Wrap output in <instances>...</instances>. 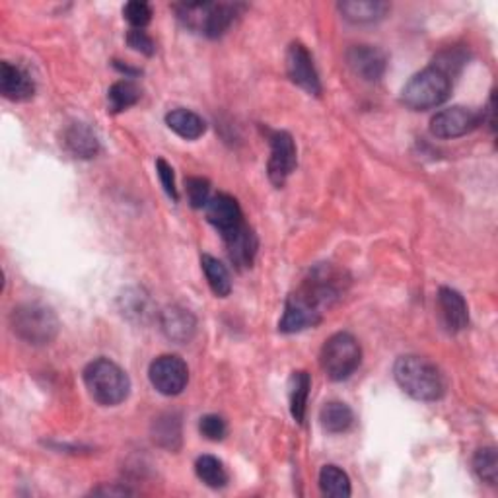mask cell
<instances>
[{
  "label": "cell",
  "mask_w": 498,
  "mask_h": 498,
  "mask_svg": "<svg viewBox=\"0 0 498 498\" xmlns=\"http://www.w3.org/2000/svg\"><path fill=\"white\" fill-rule=\"evenodd\" d=\"M349 283V275L339 267L331 263L315 265L287 298L285 314L278 322L280 334H298L322 324L325 312L343 298Z\"/></svg>",
  "instance_id": "1"
},
{
  "label": "cell",
  "mask_w": 498,
  "mask_h": 498,
  "mask_svg": "<svg viewBox=\"0 0 498 498\" xmlns=\"http://www.w3.org/2000/svg\"><path fill=\"white\" fill-rule=\"evenodd\" d=\"M393 378L409 398L417 401H438L446 393V380L438 366L423 356H401L393 366Z\"/></svg>",
  "instance_id": "2"
},
{
  "label": "cell",
  "mask_w": 498,
  "mask_h": 498,
  "mask_svg": "<svg viewBox=\"0 0 498 498\" xmlns=\"http://www.w3.org/2000/svg\"><path fill=\"white\" fill-rule=\"evenodd\" d=\"M244 5H232V3H183L177 5L175 12L185 28L199 32L202 35L216 40L222 37L238 16H241Z\"/></svg>",
  "instance_id": "3"
},
{
  "label": "cell",
  "mask_w": 498,
  "mask_h": 498,
  "mask_svg": "<svg viewBox=\"0 0 498 498\" xmlns=\"http://www.w3.org/2000/svg\"><path fill=\"white\" fill-rule=\"evenodd\" d=\"M84 384L92 399L104 407H115L129 398L131 380L121 366L109 359H96L84 368Z\"/></svg>",
  "instance_id": "4"
},
{
  "label": "cell",
  "mask_w": 498,
  "mask_h": 498,
  "mask_svg": "<svg viewBox=\"0 0 498 498\" xmlns=\"http://www.w3.org/2000/svg\"><path fill=\"white\" fill-rule=\"evenodd\" d=\"M10 327L18 339L35 344V347L53 343L59 335V319L55 312L40 302L20 304L18 308L12 310Z\"/></svg>",
  "instance_id": "5"
},
{
  "label": "cell",
  "mask_w": 498,
  "mask_h": 498,
  "mask_svg": "<svg viewBox=\"0 0 498 498\" xmlns=\"http://www.w3.org/2000/svg\"><path fill=\"white\" fill-rule=\"evenodd\" d=\"M452 94V79L437 67L415 74L403 88V104L415 111H427L442 106Z\"/></svg>",
  "instance_id": "6"
},
{
  "label": "cell",
  "mask_w": 498,
  "mask_h": 498,
  "mask_svg": "<svg viewBox=\"0 0 498 498\" xmlns=\"http://www.w3.org/2000/svg\"><path fill=\"white\" fill-rule=\"evenodd\" d=\"M361 343L351 334H343V331L331 335L324 344L322 354H319V364H322L324 374L331 381H343L351 378L356 372V368L361 366Z\"/></svg>",
  "instance_id": "7"
},
{
  "label": "cell",
  "mask_w": 498,
  "mask_h": 498,
  "mask_svg": "<svg viewBox=\"0 0 498 498\" xmlns=\"http://www.w3.org/2000/svg\"><path fill=\"white\" fill-rule=\"evenodd\" d=\"M484 117H487L484 109L454 106L434 115L430 121V133L437 138H459L479 129L484 123Z\"/></svg>",
  "instance_id": "8"
},
{
  "label": "cell",
  "mask_w": 498,
  "mask_h": 498,
  "mask_svg": "<svg viewBox=\"0 0 498 498\" xmlns=\"http://www.w3.org/2000/svg\"><path fill=\"white\" fill-rule=\"evenodd\" d=\"M148 378L152 388L158 393L168 395V398H175V395H180L187 388L189 368L180 356L162 354L150 364Z\"/></svg>",
  "instance_id": "9"
},
{
  "label": "cell",
  "mask_w": 498,
  "mask_h": 498,
  "mask_svg": "<svg viewBox=\"0 0 498 498\" xmlns=\"http://www.w3.org/2000/svg\"><path fill=\"white\" fill-rule=\"evenodd\" d=\"M269 143H271V158H269V164H267V174H269V180L273 185L283 187L298 164L296 143L295 138H292V135L287 131L271 133Z\"/></svg>",
  "instance_id": "10"
},
{
  "label": "cell",
  "mask_w": 498,
  "mask_h": 498,
  "mask_svg": "<svg viewBox=\"0 0 498 498\" xmlns=\"http://www.w3.org/2000/svg\"><path fill=\"white\" fill-rule=\"evenodd\" d=\"M287 72L288 79L310 96L322 94V82L315 70L310 51L302 43H292L287 51Z\"/></svg>",
  "instance_id": "11"
},
{
  "label": "cell",
  "mask_w": 498,
  "mask_h": 498,
  "mask_svg": "<svg viewBox=\"0 0 498 498\" xmlns=\"http://www.w3.org/2000/svg\"><path fill=\"white\" fill-rule=\"evenodd\" d=\"M204 211H207V221L219 230L222 240L236 234L241 226H246L240 202L228 193H219L211 197Z\"/></svg>",
  "instance_id": "12"
},
{
  "label": "cell",
  "mask_w": 498,
  "mask_h": 498,
  "mask_svg": "<svg viewBox=\"0 0 498 498\" xmlns=\"http://www.w3.org/2000/svg\"><path fill=\"white\" fill-rule=\"evenodd\" d=\"M347 62L351 70L366 82H378L386 72L388 57L374 45H354L347 51Z\"/></svg>",
  "instance_id": "13"
},
{
  "label": "cell",
  "mask_w": 498,
  "mask_h": 498,
  "mask_svg": "<svg viewBox=\"0 0 498 498\" xmlns=\"http://www.w3.org/2000/svg\"><path fill=\"white\" fill-rule=\"evenodd\" d=\"M164 335L177 344H185L197 334V319L182 305H170L160 315Z\"/></svg>",
  "instance_id": "14"
},
{
  "label": "cell",
  "mask_w": 498,
  "mask_h": 498,
  "mask_svg": "<svg viewBox=\"0 0 498 498\" xmlns=\"http://www.w3.org/2000/svg\"><path fill=\"white\" fill-rule=\"evenodd\" d=\"M0 94L10 101H28L35 94V84L23 69L3 61V65H0Z\"/></svg>",
  "instance_id": "15"
},
{
  "label": "cell",
  "mask_w": 498,
  "mask_h": 498,
  "mask_svg": "<svg viewBox=\"0 0 498 498\" xmlns=\"http://www.w3.org/2000/svg\"><path fill=\"white\" fill-rule=\"evenodd\" d=\"M438 308L442 314V322L450 334H459L469 325L467 302L457 290L450 287H442L438 290Z\"/></svg>",
  "instance_id": "16"
},
{
  "label": "cell",
  "mask_w": 498,
  "mask_h": 498,
  "mask_svg": "<svg viewBox=\"0 0 498 498\" xmlns=\"http://www.w3.org/2000/svg\"><path fill=\"white\" fill-rule=\"evenodd\" d=\"M341 16L351 23H376L384 20L390 12V5L381 0H344L337 5Z\"/></svg>",
  "instance_id": "17"
},
{
  "label": "cell",
  "mask_w": 498,
  "mask_h": 498,
  "mask_svg": "<svg viewBox=\"0 0 498 498\" xmlns=\"http://www.w3.org/2000/svg\"><path fill=\"white\" fill-rule=\"evenodd\" d=\"M228 258L238 269H246V267L253 265L255 253H258V236L253 230L246 224L241 226L236 234L224 240Z\"/></svg>",
  "instance_id": "18"
},
{
  "label": "cell",
  "mask_w": 498,
  "mask_h": 498,
  "mask_svg": "<svg viewBox=\"0 0 498 498\" xmlns=\"http://www.w3.org/2000/svg\"><path fill=\"white\" fill-rule=\"evenodd\" d=\"M65 145L72 156L82 160H90L99 152V140L86 123H72L69 127L65 131Z\"/></svg>",
  "instance_id": "19"
},
{
  "label": "cell",
  "mask_w": 498,
  "mask_h": 498,
  "mask_svg": "<svg viewBox=\"0 0 498 498\" xmlns=\"http://www.w3.org/2000/svg\"><path fill=\"white\" fill-rule=\"evenodd\" d=\"M152 440H155L160 448L170 452L180 450L182 446V418L175 413H164L152 423Z\"/></svg>",
  "instance_id": "20"
},
{
  "label": "cell",
  "mask_w": 498,
  "mask_h": 498,
  "mask_svg": "<svg viewBox=\"0 0 498 498\" xmlns=\"http://www.w3.org/2000/svg\"><path fill=\"white\" fill-rule=\"evenodd\" d=\"M165 125L170 127V129L185 140H197L207 131V123L197 115L195 111L191 109H174L168 115H165Z\"/></svg>",
  "instance_id": "21"
},
{
  "label": "cell",
  "mask_w": 498,
  "mask_h": 498,
  "mask_svg": "<svg viewBox=\"0 0 498 498\" xmlns=\"http://www.w3.org/2000/svg\"><path fill=\"white\" fill-rule=\"evenodd\" d=\"M319 423L331 434L347 432L354 425L352 409L343 401H329L319 411Z\"/></svg>",
  "instance_id": "22"
},
{
  "label": "cell",
  "mask_w": 498,
  "mask_h": 498,
  "mask_svg": "<svg viewBox=\"0 0 498 498\" xmlns=\"http://www.w3.org/2000/svg\"><path fill=\"white\" fill-rule=\"evenodd\" d=\"M312 388V378L304 370H298L290 376L288 381V399H290V413L295 417L296 423H304L305 405H308V395Z\"/></svg>",
  "instance_id": "23"
},
{
  "label": "cell",
  "mask_w": 498,
  "mask_h": 498,
  "mask_svg": "<svg viewBox=\"0 0 498 498\" xmlns=\"http://www.w3.org/2000/svg\"><path fill=\"white\" fill-rule=\"evenodd\" d=\"M319 489L324 496L331 498H347L351 496V479L337 465H324L319 471Z\"/></svg>",
  "instance_id": "24"
},
{
  "label": "cell",
  "mask_w": 498,
  "mask_h": 498,
  "mask_svg": "<svg viewBox=\"0 0 498 498\" xmlns=\"http://www.w3.org/2000/svg\"><path fill=\"white\" fill-rule=\"evenodd\" d=\"M201 267L204 271V277H207V280H209L211 290L219 298H226L230 292H232V278H230L226 265H222L219 259L212 258V255H202Z\"/></svg>",
  "instance_id": "25"
},
{
  "label": "cell",
  "mask_w": 498,
  "mask_h": 498,
  "mask_svg": "<svg viewBox=\"0 0 498 498\" xmlns=\"http://www.w3.org/2000/svg\"><path fill=\"white\" fill-rule=\"evenodd\" d=\"M143 96L140 88L133 80H119L115 82L108 92V111L109 113H123L125 109L133 108Z\"/></svg>",
  "instance_id": "26"
},
{
  "label": "cell",
  "mask_w": 498,
  "mask_h": 498,
  "mask_svg": "<svg viewBox=\"0 0 498 498\" xmlns=\"http://www.w3.org/2000/svg\"><path fill=\"white\" fill-rule=\"evenodd\" d=\"M195 474L211 489H222L228 483L226 467L221 459L214 456H201L195 462Z\"/></svg>",
  "instance_id": "27"
},
{
  "label": "cell",
  "mask_w": 498,
  "mask_h": 498,
  "mask_svg": "<svg viewBox=\"0 0 498 498\" xmlns=\"http://www.w3.org/2000/svg\"><path fill=\"white\" fill-rule=\"evenodd\" d=\"M474 471L475 475L483 481L494 487L496 477H498V457L494 448H481L477 450L474 457Z\"/></svg>",
  "instance_id": "28"
},
{
  "label": "cell",
  "mask_w": 498,
  "mask_h": 498,
  "mask_svg": "<svg viewBox=\"0 0 498 498\" xmlns=\"http://www.w3.org/2000/svg\"><path fill=\"white\" fill-rule=\"evenodd\" d=\"M187 201L193 209H204L211 201V183L202 177H189L185 182Z\"/></svg>",
  "instance_id": "29"
},
{
  "label": "cell",
  "mask_w": 498,
  "mask_h": 498,
  "mask_svg": "<svg viewBox=\"0 0 498 498\" xmlns=\"http://www.w3.org/2000/svg\"><path fill=\"white\" fill-rule=\"evenodd\" d=\"M123 16L133 25V30H145V25L152 20V8L143 0H131L123 6Z\"/></svg>",
  "instance_id": "30"
},
{
  "label": "cell",
  "mask_w": 498,
  "mask_h": 498,
  "mask_svg": "<svg viewBox=\"0 0 498 498\" xmlns=\"http://www.w3.org/2000/svg\"><path fill=\"white\" fill-rule=\"evenodd\" d=\"M199 430H201V434L207 440L221 442L226 437L228 427H226V420L222 417H219V415H207V417L201 418Z\"/></svg>",
  "instance_id": "31"
},
{
  "label": "cell",
  "mask_w": 498,
  "mask_h": 498,
  "mask_svg": "<svg viewBox=\"0 0 498 498\" xmlns=\"http://www.w3.org/2000/svg\"><path fill=\"white\" fill-rule=\"evenodd\" d=\"M156 172L160 177V183L165 191V195H168L174 202L180 201V195H177V187H175V177H174V168L165 162L164 158L156 160Z\"/></svg>",
  "instance_id": "32"
},
{
  "label": "cell",
  "mask_w": 498,
  "mask_h": 498,
  "mask_svg": "<svg viewBox=\"0 0 498 498\" xmlns=\"http://www.w3.org/2000/svg\"><path fill=\"white\" fill-rule=\"evenodd\" d=\"M127 43H129L131 49L146 57H152L156 53V43L152 42V37L145 30H131L127 33Z\"/></svg>",
  "instance_id": "33"
},
{
  "label": "cell",
  "mask_w": 498,
  "mask_h": 498,
  "mask_svg": "<svg viewBox=\"0 0 498 498\" xmlns=\"http://www.w3.org/2000/svg\"><path fill=\"white\" fill-rule=\"evenodd\" d=\"M92 494H104V496H123V494H133L129 489L125 487H98L92 491Z\"/></svg>",
  "instance_id": "34"
}]
</instances>
